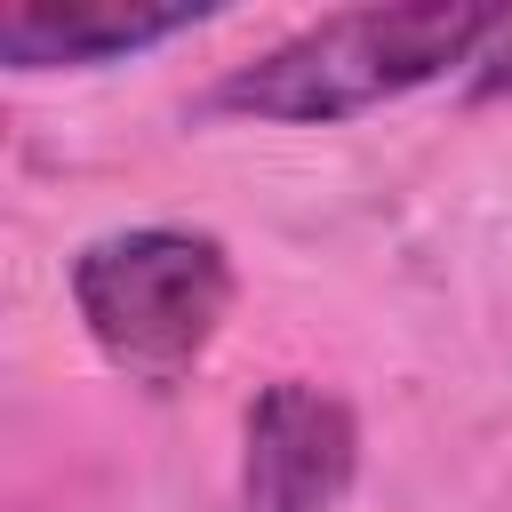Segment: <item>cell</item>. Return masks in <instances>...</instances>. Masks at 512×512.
<instances>
[{
  "mask_svg": "<svg viewBox=\"0 0 512 512\" xmlns=\"http://www.w3.org/2000/svg\"><path fill=\"white\" fill-rule=\"evenodd\" d=\"M512 24L496 0H392V8H336L256 64H232L208 88V112L240 120H288V128H328L352 112H376L408 88H432L448 72H472V56Z\"/></svg>",
  "mask_w": 512,
  "mask_h": 512,
  "instance_id": "cell-1",
  "label": "cell"
},
{
  "mask_svg": "<svg viewBox=\"0 0 512 512\" xmlns=\"http://www.w3.org/2000/svg\"><path fill=\"white\" fill-rule=\"evenodd\" d=\"M72 312L120 376L168 392L200 368L232 312V256L216 232L192 224L104 232L72 256Z\"/></svg>",
  "mask_w": 512,
  "mask_h": 512,
  "instance_id": "cell-2",
  "label": "cell"
},
{
  "mask_svg": "<svg viewBox=\"0 0 512 512\" xmlns=\"http://www.w3.org/2000/svg\"><path fill=\"white\" fill-rule=\"evenodd\" d=\"M352 480H360V416L304 376L264 384L240 424V512H336Z\"/></svg>",
  "mask_w": 512,
  "mask_h": 512,
  "instance_id": "cell-3",
  "label": "cell"
},
{
  "mask_svg": "<svg viewBox=\"0 0 512 512\" xmlns=\"http://www.w3.org/2000/svg\"><path fill=\"white\" fill-rule=\"evenodd\" d=\"M208 0H8L0 8V64L8 72H64V64H112L136 48H160L176 32H200Z\"/></svg>",
  "mask_w": 512,
  "mask_h": 512,
  "instance_id": "cell-4",
  "label": "cell"
},
{
  "mask_svg": "<svg viewBox=\"0 0 512 512\" xmlns=\"http://www.w3.org/2000/svg\"><path fill=\"white\" fill-rule=\"evenodd\" d=\"M464 96L472 104H488V96H512V24L472 56V72H464Z\"/></svg>",
  "mask_w": 512,
  "mask_h": 512,
  "instance_id": "cell-5",
  "label": "cell"
}]
</instances>
